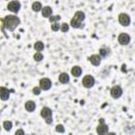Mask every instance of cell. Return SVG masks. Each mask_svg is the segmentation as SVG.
Segmentation results:
<instances>
[{
	"instance_id": "10",
	"label": "cell",
	"mask_w": 135,
	"mask_h": 135,
	"mask_svg": "<svg viewBox=\"0 0 135 135\" xmlns=\"http://www.w3.org/2000/svg\"><path fill=\"white\" fill-rule=\"evenodd\" d=\"M110 94H111V96H112L113 98L118 99V98L121 97V95H122V89H121V86H119V85H114V86L111 89Z\"/></svg>"
},
{
	"instance_id": "16",
	"label": "cell",
	"mask_w": 135,
	"mask_h": 135,
	"mask_svg": "<svg viewBox=\"0 0 135 135\" xmlns=\"http://www.w3.org/2000/svg\"><path fill=\"white\" fill-rule=\"evenodd\" d=\"M58 80H59L60 83H68V82L70 81L69 74H68V73H61V74H59Z\"/></svg>"
},
{
	"instance_id": "23",
	"label": "cell",
	"mask_w": 135,
	"mask_h": 135,
	"mask_svg": "<svg viewBox=\"0 0 135 135\" xmlns=\"http://www.w3.org/2000/svg\"><path fill=\"white\" fill-rule=\"evenodd\" d=\"M61 19V17L59 16V15H55V16H51L50 18H49V20H50V22L51 23H54V22H58L59 20Z\"/></svg>"
},
{
	"instance_id": "4",
	"label": "cell",
	"mask_w": 135,
	"mask_h": 135,
	"mask_svg": "<svg viewBox=\"0 0 135 135\" xmlns=\"http://www.w3.org/2000/svg\"><path fill=\"white\" fill-rule=\"evenodd\" d=\"M81 82H82V85H83L84 88L91 89V88H93L94 84H95V79H94V77L91 76V75H85V76L82 78Z\"/></svg>"
},
{
	"instance_id": "17",
	"label": "cell",
	"mask_w": 135,
	"mask_h": 135,
	"mask_svg": "<svg viewBox=\"0 0 135 135\" xmlns=\"http://www.w3.org/2000/svg\"><path fill=\"white\" fill-rule=\"evenodd\" d=\"M110 53H111V50H110L109 47H105V46H104V47H100V49H99V55H100L101 58L108 57Z\"/></svg>"
},
{
	"instance_id": "22",
	"label": "cell",
	"mask_w": 135,
	"mask_h": 135,
	"mask_svg": "<svg viewBox=\"0 0 135 135\" xmlns=\"http://www.w3.org/2000/svg\"><path fill=\"white\" fill-rule=\"evenodd\" d=\"M69 28H70V24H68L66 22H63V23H61V26H60V31H61L62 33H66V32L69 31Z\"/></svg>"
},
{
	"instance_id": "14",
	"label": "cell",
	"mask_w": 135,
	"mask_h": 135,
	"mask_svg": "<svg viewBox=\"0 0 135 135\" xmlns=\"http://www.w3.org/2000/svg\"><path fill=\"white\" fill-rule=\"evenodd\" d=\"M24 108H25V110L27 112H34L35 109H36V103L33 100H27L25 102V104H24Z\"/></svg>"
},
{
	"instance_id": "8",
	"label": "cell",
	"mask_w": 135,
	"mask_h": 135,
	"mask_svg": "<svg viewBox=\"0 0 135 135\" xmlns=\"http://www.w3.org/2000/svg\"><path fill=\"white\" fill-rule=\"evenodd\" d=\"M39 86L41 88V90H43V91H47V90H50L51 88H52V81H51V79L50 78H41L40 80H39Z\"/></svg>"
},
{
	"instance_id": "7",
	"label": "cell",
	"mask_w": 135,
	"mask_h": 135,
	"mask_svg": "<svg viewBox=\"0 0 135 135\" xmlns=\"http://www.w3.org/2000/svg\"><path fill=\"white\" fill-rule=\"evenodd\" d=\"M20 7H21V4H20V2H19L18 0L11 1V2H8V4H7V9L11 11L12 13H15V14H17V13L20 11Z\"/></svg>"
},
{
	"instance_id": "24",
	"label": "cell",
	"mask_w": 135,
	"mask_h": 135,
	"mask_svg": "<svg viewBox=\"0 0 135 135\" xmlns=\"http://www.w3.org/2000/svg\"><path fill=\"white\" fill-rule=\"evenodd\" d=\"M60 26H61V24H59L58 22H54V23H52L51 28H52L53 32H57V31L60 30Z\"/></svg>"
},
{
	"instance_id": "2",
	"label": "cell",
	"mask_w": 135,
	"mask_h": 135,
	"mask_svg": "<svg viewBox=\"0 0 135 135\" xmlns=\"http://www.w3.org/2000/svg\"><path fill=\"white\" fill-rule=\"evenodd\" d=\"M84 19H85V14L81 11H78L74 14V16H73V18L70 22V25L74 28H80L83 25Z\"/></svg>"
},
{
	"instance_id": "9",
	"label": "cell",
	"mask_w": 135,
	"mask_h": 135,
	"mask_svg": "<svg viewBox=\"0 0 135 135\" xmlns=\"http://www.w3.org/2000/svg\"><path fill=\"white\" fill-rule=\"evenodd\" d=\"M130 41H131V37H130L129 34L121 33V34L118 35V42H119V44H121V45H128L130 43Z\"/></svg>"
},
{
	"instance_id": "5",
	"label": "cell",
	"mask_w": 135,
	"mask_h": 135,
	"mask_svg": "<svg viewBox=\"0 0 135 135\" xmlns=\"http://www.w3.org/2000/svg\"><path fill=\"white\" fill-rule=\"evenodd\" d=\"M96 132L99 135H103V134H108L109 133V127L104 123V119H99V124L96 128Z\"/></svg>"
},
{
	"instance_id": "20",
	"label": "cell",
	"mask_w": 135,
	"mask_h": 135,
	"mask_svg": "<svg viewBox=\"0 0 135 135\" xmlns=\"http://www.w3.org/2000/svg\"><path fill=\"white\" fill-rule=\"evenodd\" d=\"M2 127H3V129L5 131H11L12 128H13V122L11 120H5V121H3Z\"/></svg>"
},
{
	"instance_id": "26",
	"label": "cell",
	"mask_w": 135,
	"mask_h": 135,
	"mask_svg": "<svg viewBox=\"0 0 135 135\" xmlns=\"http://www.w3.org/2000/svg\"><path fill=\"white\" fill-rule=\"evenodd\" d=\"M64 127L62 124H57L56 126V132H59V133H64Z\"/></svg>"
},
{
	"instance_id": "3",
	"label": "cell",
	"mask_w": 135,
	"mask_h": 135,
	"mask_svg": "<svg viewBox=\"0 0 135 135\" xmlns=\"http://www.w3.org/2000/svg\"><path fill=\"white\" fill-rule=\"evenodd\" d=\"M52 110L49 108V107H43L40 111V115L41 117L44 119V121L47 123V124H51L53 122V118H52Z\"/></svg>"
},
{
	"instance_id": "19",
	"label": "cell",
	"mask_w": 135,
	"mask_h": 135,
	"mask_svg": "<svg viewBox=\"0 0 135 135\" xmlns=\"http://www.w3.org/2000/svg\"><path fill=\"white\" fill-rule=\"evenodd\" d=\"M34 49H35V51H37V52L43 51V49H44L43 42H42V41H36V42L34 43Z\"/></svg>"
},
{
	"instance_id": "18",
	"label": "cell",
	"mask_w": 135,
	"mask_h": 135,
	"mask_svg": "<svg viewBox=\"0 0 135 135\" xmlns=\"http://www.w3.org/2000/svg\"><path fill=\"white\" fill-rule=\"evenodd\" d=\"M32 9L34 11V12H40L41 9H42V4L39 2V1H35V2H33V4H32Z\"/></svg>"
},
{
	"instance_id": "6",
	"label": "cell",
	"mask_w": 135,
	"mask_h": 135,
	"mask_svg": "<svg viewBox=\"0 0 135 135\" xmlns=\"http://www.w3.org/2000/svg\"><path fill=\"white\" fill-rule=\"evenodd\" d=\"M118 21L122 26H129L131 23V18L126 13H120L118 15Z\"/></svg>"
},
{
	"instance_id": "11",
	"label": "cell",
	"mask_w": 135,
	"mask_h": 135,
	"mask_svg": "<svg viewBox=\"0 0 135 135\" xmlns=\"http://www.w3.org/2000/svg\"><path fill=\"white\" fill-rule=\"evenodd\" d=\"M101 59H102V58L100 57V55H96V54H94V55L90 56V58H89L90 62H91L93 65H95V66H98V65L100 64Z\"/></svg>"
},
{
	"instance_id": "12",
	"label": "cell",
	"mask_w": 135,
	"mask_h": 135,
	"mask_svg": "<svg viewBox=\"0 0 135 135\" xmlns=\"http://www.w3.org/2000/svg\"><path fill=\"white\" fill-rule=\"evenodd\" d=\"M41 14H42V17H44V18H50V17L52 16V14H53V9H52V7L49 6V5L43 6L42 9H41Z\"/></svg>"
},
{
	"instance_id": "21",
	"label": "cell",
	"mask_w": 135,
	"mask_h": 135,
	"mask_svg": "<svg viewBox=\"0 0 135 135\" xmlns=\"http://www.w3.org/2000/svg\"><path fill=\"white\" fill-rule=\"evenodd\" d=\"M34 60L35 61H37V62H39V61H41L42 59H43V55L40 53V52H37V53H35L34 54Z\"/></svg>"
},
{
	"instance_id": "1",
	"label": "cell",
	"mask_w": 135,
	"mask_h": 135,
	"mask_svg": "<svg viewBox=\"0 0 135 135\" xmlns=\"http://www.w3.org/2000/svg\"><path fill=\"white\" fill-rule=\"evenodd\" d=\"M20 19L19 17L15 16V15H7L5 16L4 18L1 19V28H2V32H4V28H6L7 31L9 32H13L16 30V27L20 24Z\"/></svg>"
},
{
	"instance_id": "27",
	"label": "cell",
	"mask_w": 135,
	"mask_h": 135,
	"mask_svg": "<svg viewBox=\"0 0 135 135\" xmlns=\"http://www.w3.org/2000/svg\"><path fill=\"white\" fill-rule=\"evenodd\" d=\"M15 134H16V135H18V134L23 135V134H24V131H23V130H17V131L15 132Z\"/></svg>"
},
{
	"instance_id": "25",
	"label": "cell",
	"mask_w": 135,
	"mask_h": 135,
	"mask_svg": "<svg viewBox=\"0 0 135 135\" xmlns=\"http://www.w3.org/2000/svg\"><path fill=\"white\" fill-rule=\"evenodd\" d=\"M32 92H33L34 95H37V96H38V95H40V93H41V88H40V86H34Z\"/></svg>"
},
{
	"instance_id": "13",
	"label": "cell",
	"mask_w": 135,
	"mask_h": 135,
	"mask_svg": "<svg viewBox=\"0 0 135 135\" xmlns=\"http://www.w3.org/2000/svg\"><path fill=\"white\" fill-rule=\"evenodd\" d=\"M0 98L3 101H5V100H7L9 98V91L4 86L0 88Z\"/></svg>"
},
{
	"instance_id": "15",
	"label": "cell",
	"mask_w": 135,
	"mask_h": 135,
	"mask_svg": "<svg viewBox=\"0 0 135 135\" xmlns=\"http://www.w3.org/2000/svg\"><path fill=\"white\" fill-rule=\"evenodd\" d=\"M71 74H72L74 77H79V76H81V74H82V70H81L80 66L75 65V66L72 68V70H71Z\"/></svg>"
}]
</instances>
